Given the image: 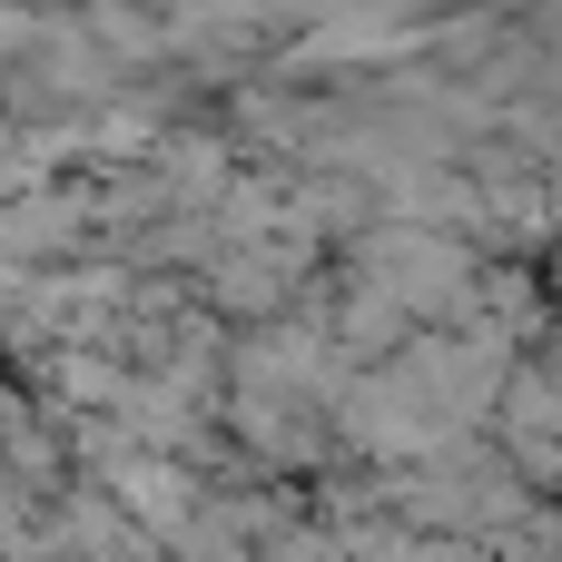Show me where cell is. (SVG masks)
Segmentation results:
<instances>
[{"instance_id":"6da1fadb","label":"cell","mask_w":562,"mask_h":562,"mask_svg":"<svg viewBox=\"0 0 562 562\" xmlns=\"http://www.w3.org/2000/svg\"><path fill=\"white\" fill-rule=\"evenodd\" d=\"M553 286H562V247H553Z\"/></svg>"}]
</instances>
